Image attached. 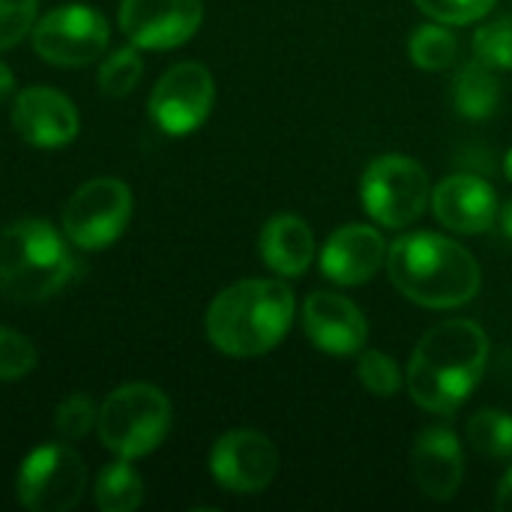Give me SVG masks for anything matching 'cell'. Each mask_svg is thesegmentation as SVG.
Here are the masks:
<instances>
[{
    "label": "cell",
    "instance_id": "cell-22",
    "mask_svg": "<svg viewBox=\"0 0 512 512\" xmlns=\"http://www.w3.org/2000/svg\"><path fill=\"white\" fill-rule=\"evenodd\" d=\"M411 63L426 69V72H441L450 69L459 57V39L447 30V24H426L417 27L411 42H408Z\"/></svg>",
    "mask_w": 512,
    "mask_h": 512
},
{
    "label": "cell",
    "instance_id": "cell-25",
    "mask_svg": "<svg viewBox=\"0 0 512 512\" xmlns=\"http://www.w3.org/2000/svg\"><path fill=\"white\" fill-rule=\"evenodd\" d=\"M357 378L360 384L381 396V399H390L399 393L402 387V369L393 357H387L384 351H360V363H357Z\"/></svg>",
    "mask_w": 512,
    "mask_h": 512
},
{
    "label": "cell",
    "instance_id": "cell-15",
    "mask_svg": "<svg viewBox=\"0 0 512 512\" xmlns=\"http://www.w3.org/2000/svg\"><path fill=\"white\" fill-rule=\"evenodd\" d=\"M390 243L372 225H345L330 234L321 249V273L345 288L366 285L381 267H387Z\"/></svg>",
    "mask_w": 512,
    "mask_h": 512
},
{
    "label": "cell",
    "instance_id": "cell-5",
    "mask_svg": "<svg viewBox=\"0 0 512 512\" xmlns=\"http://www.w3.org/2000/svg\"><path fill=\"white\" fill-rule=\"evenodd\" d=\"M171 429L168 396L144 381L117 387L99 408L96 432L117 459H141L153 453Z\"/></svg>",
    "mask_w": 512,
    "mask_h": 512
},
{
    "label": "cell",
    "instance_id": "cell-32",
    "mask_svg": "<svg viewBox=\"0 0 512 512\" xmlns=\"http://www.w3.org/2000/svg\"><path fill=\"white\" fill-rule=\"evenodd\" d=\"M501 228H504L507 240H512V201H507V207L501 210Z\"/></svg>",
    "mask_w": 512,
    "mask_h": 512
},
{
    "label": "cell",
    "instance_id": "cell-3",
    "mask_svg": "<svg viewBox=\"0 0 512 512\" xmlns=\"http://www.w3.org/2000/svg\"><path fill=\"white\" fill-rule=\"evenodd\" d=\"M294 309V291L285 282L243 279L213 297L204 330L210 345L228 357H261L288 336Z\"/></svg>",
    "mask_w": 512,
    "mask_h": 512
},
{
    "label": "cell",
    "instance_id": "cell-2",
    "mask_svg": "<svg viewBox=\"0 0 512 512\" xmlns=\"http://www.w3.org/2000/svg\"><path fill=\"white\" fill-rule=\"evenodd\" d=\"M387 273L402 297L426 309L465 306L483 285L477 258L462 243L435 231H417L393 240L387 252Z\"/></svg>",
    "mask_w": 512,
    "mask_h": 512
},
{
    "label": "cell",
    "instance_id": "cell-26",
    "mask_svg": "<svg viewBox=\"0 0 512 512\" xmlns=\"http://www.w3.org/2000/svg\"><path fill=\"white\" fill-rule=\"evenodd\" d=\"M96 417H99V408L93 405V399L87 393H72L60 402L54 414V429L60 441H81L96 426Z\"/></svg>",
    "mask_w": 512,
    "mask_h": 512
},
{
    "label": "cell",
    "instance_id": "cell-23",
    "mask_svg": "<svg viewBox=\"0 0 512 512\" xmlns=\"http://www.w3.org/2000/svg\"><path fill=\"white\" fill-rule=\"evenodd\" d=\"M141 75H144V63H141L138 48L135 45L117 48L99 66V87H102L105 96L120 99V96H129L138 87Z\"/></svg>",
    "mask_w": 512,
    "mask_h": 512
},
{
    "label": "cell",
    "instance_id": "cell-10",
    "mask_svg": "<svg viewBox=\"0 0 512 512\" xmlns=\"http://www.w3.org/2000/svg\"><path fill=\"white\" fill-rule=\"evenodd\" d=\"M216 84L207 66L186 60L171 66L150 93V117L165 135L195 132L213 111Z\"/></svg>",
    "mask_w": 512,
    "mask_h": 512
},
{
    "label": "cell",
    "instance_id": "cell-21",
    "mask_svg": "<svg viewBox=\"0 0 512 512\" xmlns=\"http://www.w3.org/2000/svg\"><path fill=\"white\" fill-rule=\"evenodd\" d=\"M468 444L489 459H512V414L486 408L477 411L465 426Z\"/></svg>",
    "mask_w": 512,
    "mask_h": 512
},
{
    "label": "cell",
    "instance_id": "cell-4",
    "mask_svg": "<svg viewBox=\"0 0 512 512\" xmlns=\"http://www.w3.org/2000/svg\"><path fill=\"white\" fill-rule=\"evenodd\" d=\"M66 234L45 219H18L0 231V291L18 303L54 297L72 279Z\"/></svg>",
    "mask_w": 512,
    "mask_h": 512
},
{
    "label": "cell",
    "instance_id": "cell-1",
    "mask_svg": "<svg viewBox=\"0 0 512 512\" xmlns=\"http://www.w3.org/2000/svg\"><path fill=\"white\" fill-rule=\"evenodd\" d=\"M489 336L480 324L453 318L432 327L411 354L408 393L429 414L459 411L486 375Z\"/></svg>",
    "mask_w": 512,
    "mask_h": 512
},
{
    "label": "cell",
    "instance_id": "cell-24",
    "mask_svg": "<svg viewBox=\"0 0 512 512\" xmlns=\"http://www.w3.org/2000/svg\"><path fill=\"white\" fill-rule=\"evenodd\" d=\"M474 57L495 72H512V15H501L474 33Z\"/></svg>",
    "mask_w": 512,
    "mask_h": 512
},
{
    "label": "cell",
    "instance_id": "cell-6",
    "mask_svg": "<svg viewBox=\"0 0 512 512\" xmlns=\"http://www.w3.org/2000/svg\"><path fill=\"white\" fill-rule=\"evenodd\" d=\"M363 210L384 228H408L414 225L426 204L432 201V186L426 168L399 153L378 156L369 162L360 183Z\"/></svg>",
    "mask_w": 512,
    "mask_h": 512
},
{
    "label": "cell",
    "instance_id": "cell-14",
    "mask_svg": "<svg viewBox=\"0 0 512 512\" xmlns=\"http://www.w3.org/2000/svg\"><path fill=\"white\" fill-rule=\"evenodd\" d=\"M12 126L27 144L54 150L78 135V111L60 90L27 87L12 102Z\"/></svg>",
    "mask_w": 512,
    "mask_h": 512
},
{
    "label": "cell",
    "instance_id": "cell-16",
    "mask_svg": "<svg viewBox=\"0 0 512 512\" xmlns=\"http://www.w3.org/2000/svg\"><path fill=\"white\" fill-rule=\"evenodd\" d=\"M432 210L456 234H486L498 219V195L483 177L450 174L432 189Z\"/></svg>",
    "mask_w": 512,
    "mask_h": 512
},
{
    "label": "cell",
    "instance_id": "cell-30",
    "mask_svg": "<svg viewBox=\"0 0 512 512\" xmlns=\"http://www.w3.org/2000/svg\"><path fill=\"white\" fill-rule=\"evenodd\" d=\"M495 507L501 512H512V468L504 474V480L498 483V495H495Z\"/></svg>",
    "mask_w": 512,
    "mask_h": 512
},
{
    "label": "cell",
    "instance_id": "cell-12",
    "mask_svg": "<svg viewBox=\"0 0 512 512\" xmlns=\"http://www.w3.org/2000/svg\"><path fill=\"white\" fill-rule=\"evenodd\" d=\"M204 21L201 0H123L120 30L135 48L168 51L189 42Z\"/></svg>",
    "mask_w": 512,
    "mask_h": 512
},
{
    "label": "cell",
    "instance_id": "cell-29",
    "mask_svg": "<svg viewBox=\"0 0 512 512\" xmlns=\"http://www.w3.org/2000/svg\"><path fill=\"white\" fill-rule=\"evenodd\" d=\"M429 18L441 21V24H471L483 15H489V9L498 0H414Z\"/></svg>",
    "mask_w": 512,
    "mask_h": 512
},
{
    "label": "cell",
    "instance_id": "cell-28",
    "mask_svg": "<svg viewBox=\"0 0 512 512\" xmlns=\"http://www.w3.org/2000/svg\"><path fill=\"white\" fill-rule=\"evenodd\" d=\"M36 0H0V51L18 45L36 24Z\"/></svg>",
    "mask_w": 512,
    "mask_h": 512
},
{
    "label": "cell",
    "instance_id": "cell-17",
    "mask_svg": "<svg viewBox=\"0 0 512 512\" xmlns=\"http://www.w3.org/2000/svg\"><path fill=\"white\" fill-rule=\"evenodd\" d=\"M411 471H414L417 489L429 495L432 501L456 498L465 480V456H462V444L456 432L447 426L423 429L411 453Z\"/></svg>",
    "mask_w": 512,
    "mask_h": 512
},
{
    "label": "cell",
    "instance_id": "cell-8",
    "mask_svg": "<svg viewBox=\"0 0 512 512\" xmlns=\"http://www.w3.org/2000/svg\"><path fill=\"white\" fill-rule=\"evenodd\" d=\"M132 219V192L117 177L87 180L63 207V234L72 246L99 252L111 246Z\"/></svg>",
    "mask_w": 512,
    "mask_h": 512
},
{
    "label": "cell",
    "instance_id": "cell-13",
    "mask_svg": "<svg viewBox=\"0 0 512 512\" xmlns=\"http://www.w3.org/2000/svg\"><path fill=\"white\" fill-rule=\"evenodd\" d=\"M303 330L318 351L333 357H354L369 339V321L360 306L336 291H315L303 303Z\"/></svg>",
    "mask_w": 512,
    "mask_h": 512
},
{
    "label": "cell",
    "instance_id": "cell-33",
    "mask_svg": "<svg viewBox=\"0 0 512 512\" xmlns=\"http://www.w3.org/2000/svg\"><path fill=\"white\" fill-rule=\"evenodd\" d=\"M504 171H507V180L512 183V150L507 153V162H504Z\"/></svg>",
    "mask_w": 512,
    "mask_h": 512
},
{
    "label": "cell",
    "instance_id": "cell-31",
    "mask_svg": "<svg viewBox=\"0 0 512 512\" xmlns=\"http://www.w3.org/2000/svg\"><path fill=\"white\" fill-rule=\"evenodd\" d=\"M12 90H15V75H12V69L0 60V102L9 99Z\"/></svg>",
    "mask_w": 512,
    "mask_h": 512
},
{
    "label": "cell",
    "instance_id": "cell-18",
    "mask_svg": "<svg viewBox=\"0 0 512 512\" xmlns=\"http://www.w3.org/2000/svg\"><path fill=\"white\" fill-rule=\"evenodd\" d=\"M258 246L264 264L285 279H300L315 261V234L309 222L294 213H279L267 219Z\"/></svg>",
    "mask_w": 512,
    "mask_h": 512
},
{
    "label": "cell",
    "instance_id": "cell-19",
    "mask_svg": "<svg viewBox=\"0 0 512 512\" xmlns=\"http://www.w3.org/2000/svg\"><path fill=\"white\" fill-rule=\"evenodd\" d=\"M453 105L468 120H486L501 105V81L492 66L474 60L465 63L453 78Z\"/></svg>",
    "mask_w": 512,
    "mask_h": 512
},
{
    "label": "cell",
    "instance_id": "cell-9",
    "mask_svg": "<svg viewBox=\"0 0 512 512\" xmlns=\"http://www.w3.org/2000/svg\"><path fill=\"white\" fill-rule=\"evenodd\" d=\"M33 51L54 66H87L108 48V21L84 3H63L36 18Z\"/></svg>",
    "mask_w": 512,
    "mask_h": 512
},
{
    "label": "cell",
    "instance_id": "cell-7",
    "mask_svg": "<svg viewBox=\"0 0 512 512\" xmlns=\"http://www.w3.org/2000/svg\"><path fill=\"white\" fill-rule=\"evenodd\" d=\"M87 480V465L69 444H45L21 462L15 495L24 510L66 512L84 498Z\"/></svg>",
    "mask_w": 512,
    "mask_h": 512
},
{
    "label": "cell",
    "instance_id": "cell-27",
    "mask_svg": "<svg viewBox=\"0 0 512 512\" xmlns=\"http://www.w3.org/2000/svg\"><path fill=\"white\" fill-rule=\"evenodd\" d=\"M36 366V345L15 333L0 327V381H15L30 375Z\"/></svg>",
    "mask_w": 512,
    "mask_h": 512
},
{
    "label": "cell",
    "instance_id": "cell-11",
    "mask_svg": "<svg viewBox=\"0 0 512 512\" xmlns=\"http://www.w3.org/2000/svg\"><path fill=\"white\" fill-rule=\"evenodd\" d=\"M210 474L231 495H258L279 474V450L261 432L252 429L225 432L213 444Z\"/></svg>",
    "mask_w": 512,
    "mask_h": 512
},
{
    "label": "cell",
    "instance_id": "cell-20",
    "mask_svg": "<svg viewBox=\"0 0 512 512\" xmlns=\"http://www.w3.org/2000/svg\"><path fill=\"white\" fill-rule=\"evenodd\" d=\"M93 498L102 512H132L144 501V480L129 459H117L99 471Z\"/></svg>",
    "mask_w": 512,
    "mask_h": 512
}]
</instances>
